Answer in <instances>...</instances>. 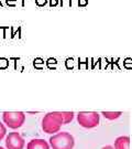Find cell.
<instances>
[{
	"mask_svg": "<svg viewBox=\"0 0 132 149\" xmlns=\"http://www.w3.org/2000/svg\"><path fill=\"white\" fill-rule=\"evenodd\" d=\"M77 122L84 128H95L99 125L100 116L97 112H79L77 114Z\"/></svg>",
	"mask_w": 132,
	"mask_h": 149,
	"instance_id": "277c9868",
	"label": "cell"
},
{
	"mask_svg": "<svg viewBox=\"0 0 132 149\" xmlns=\"http://www.w3.org/2000/svg\"><path fill=\"white\" fill-rule=\"evenodd\" d=\"M63 125V117L61 112L48 113L42 119V129L46 134L58 133Z\"/></svg>",
	"mask_w": 132,
	"mask_h": 149,
	"instance_id": "6da1fadb",
	"label": "cell"
},
{
	"mask_svg": "<svg viewBox=\"0 0 132 149\" xmlns=\"http://www.w3.org/2000/svg\"><path fill=\"white\" fill-rule=\"evenodd\" d=\"M50 7H56L58 5V0H48Z\"/></svg>",
	"mask_w": 132,
	"mask_h": 149,
	"instance_id": "9a60e30c",
	"label": "cell"
},
{
	"mask_svg": "<svg viewBox=\"0 0 132 149\" xmlns=\"http://www.w3.org/2000/svg\"><path fill=\"white\" fill-rule=\"evenodd\" d=\"M6 134H7V128H6L5 124H2L0 122V140H2L5 138Z\"/></svg>",
	"mask_w": 132,
	"mask_h": 149,
	"instance_id": "30bf717a",
	"label": "cell"
},
{
	"mask_svg": "<svg viewBox=\"0 0 132 149\" xmlns=\"http://www.w3.org/2000/svg\"><path fill=\"white\" fill-rule=\"evenodd\" d=\"M26 149H50V145L44 139H32L26 145Z\"/></svg>",
	"mask_w": 132,
	"mask_h": 149,
	"instance_id": "8992f818",
	"label": "cell"
},
{
	"mask_svg": "<svg viewBox=\"0 0 132 149\" xmlns=\"http://www.w3.org/2000/svg\"><path fill=\"white\" fill-rule=\"evenodd\" d=\"M0 149H5V148H3V147H1V146H0Z\"/></svg>",
	"mask_w": 132,
	"mask_h": 149,
	"instance_id": "ac0fdd59",
	"label": "cell"
},
{
	"mask_svg": "<svg viewBox=\"0 0 132 149\" xmlns=\"http://www.w3.org/2000/svg\"><path fill=\"white\" fill-rule=\"evenodd\" d=\"M48 141L52 149H73L75 146L74 137L67 132H61L53 135Z\"/></svg>",
	"mask_w": 132,
	"mask_h": 149,
	"instance_id": "7a4b0ae2",
	"label": "cell"
},
{
	"mask_svg": "<svg viewBox=\"0 0 132 149\" xmlns=\"http://www.w3.org/2000/svg\"><path fill=\"white\" fill-rule=\"evenodd\" d=\"M2 120L7 127L18 129L26 122V114L23 112H5L2 113Z\"/></svg>",
	"mask_w": 132,
	"mask_h": 149,
	"instance_id": "3957f363",
	"label": "cell"
},
{
	"mask_svg": "<svg viewBox=\"0 0 132 149\" xmlns=\"http://www.w3.org/2000/svg\"><path fill=\"white\" fill-rule=\"evenodd\" d=\"M88 5V0H78V6L79 7H85Z\"/></svg>",
	"mask_w": 132,
	"mask_h": 149,
	"instance_id": "5bb4252c",
	"label": "cell"
},
{
	"mask_svg": "<svg viewBox=\"0 0 132 149\" xmlns=\"http://www.w3.org/2000/svg\"><path fill=\"white\" fill-rule=\"evenodd\" d=\"M8 66V61L6 59H0V69H6Z\"/></svg>",
	"mask_w": 132,
	"mask_h": 149,
	"instance_id": "7c38bea8",
	"label": "cell"
},
{
	"mask_svg": "<svg viewBox=\"0 0 132 149\" xmlns=\"http://www.w3.org/2000/svg\"><path fill=\"white\" fill-rule=\"evenodd\" d=\"M48 2V0H35V3L37 6L39 7H44V6H46Z\"/></svg>",
	"mask_w": 132,
	"mask_h": 149,
	"instance_id": "8fae6325",
	"label": "cell"
},
{
	"mask_svg": "<svg viewBox=\"0 0 132 149\" xmlns=\"http://www.w3.org/2000/svg\"><path fill=\"white\" fill-rule=\"evenodd\" d=\"M104 115V117L109 119V120H113V119H117L119 118L122 115L121 112H102L101 113Z\"/></svg>",
	"mask_w": 132,
	"mask_h": 149,
	"instance_id": "ba28073f",
	"label": "cell"
},
{
	"mask_svg": "<svg viewBox=\"0 0 132 149\" xmlns=\"http://www.w3.org/2000/svg\"><path fill=\"white\" fill-rule=\"evenodd\" d=\"M102 149H113V147H112V146H110V145H108V146L102 147Z\"/></svg>",
	"mask_w": 132,
	"mask_h": 149,
	"instance_id": "2e32d148",
	"label": "cell"
},
{
	"mask_svg": "<svg viewBox=\"0 0 132 149\" xmlns=\"http://www.w3.org/2000/svg\"><path fill=\"white\" fill-rule=\"evenodd\" d=\"M26 146V141L21 135L17 132L9 133L6 137V147L7 149H23Z\"/></svg>",
	"mask_w": 132,
	"mask_h": 149,
	"instance_id": "5b68a950",
	"label": "cell"
},
{
	"mask_svg": "<svg viewBox=\"0 0 132 149\" xmlns=\"http://www.w3.org/2000/svg\"><path fill=\"white\" fill-rule=\"evenodd\" d=\"M62 113V117H63V124L67 125L74 119V113L73 112H61Z\"/></svg>",
	"mask_w": 132,
	"mask_h": 149,
	"instance_id": "9c48e42d",
	"label": "cell"
},
{
	"mask_svg": "<svg viewBox=\"0 0 132 149\" xmlns=\"http://www.w3.org/2000/svg\"><path fill=\"white\" fill-rule=\"evenodd\" d=\"M0 6H1V7H3V5H2V3H1V0H0Z\"/></svg>",
	"mask_w": 132,
	"mask_h": 149,
	"instance_id": "e0dca14e",
	"label": "cell"
},
{
	"mask_svg": "<svg viewBox=\"0 0 132 149\" xmlns=\"http://www.w3.org/2000/svg\"><path fill=\"white\" fill-rule=\"evenodd\" d=\"M130 146V138L128 136H120L115 140L113 149H129Z\"/></svg>",
	"mask_w": 132,
	"mask_h": 149,
	"instance_id": "52a82bcc",
	"label": "cell"
},
{
	"mask_svg": "<svg viewBox=\"0 0 132 149\" xmlns=\"http://www.w3.org/2000/svg\"><path fill=\"white\" fill-rule=\"evenodd\" d=\"M6 5L9 6V7H15L16 6V1L17 0H5Z\"/></svg>",
	"mask_w": 132,
	"mask_h": 149,
	"instance_id": "4fadbf2b",
	"label": "cell"
}]
</instances>
